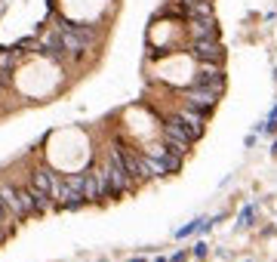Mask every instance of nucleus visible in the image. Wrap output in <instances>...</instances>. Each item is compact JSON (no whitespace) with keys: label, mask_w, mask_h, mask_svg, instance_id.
<instances>
[{"label":"nucleus","mask_w":277,"mask_h":262,"mask_svg":"<svg viewBox=\"0 0 277 262\" xmlns=\"http://www.w3.org/2000/svg\"><path fill=\"white\" fill-rule=\"evenodd\" d=\"M191 87H204V90H213L216 96H222L225 93V68H222V62H201Z\"/></svg>","instance_id":"7ed1b4c3"},{"label":"nucleus","mask_w":277,"mask_h":262,"mask_svg":"<svg viewBox=\"0 0 277 262\" xmlns=\"http://www.w3.org/2000/svg\"><path fill=\"white\" fill-rule=\"evenodd\" d=\"M188 28V37L191 41H219V22H216V16L213 19H188L185 22Z\"/></svg>","instance_id":"423d86ee"},{"label":"nucleus","mask_w":277,"mask_h":262,"mask_svg":"<svg viewBox=\"0 0 277 262\" xmlns=\"http://www.w3.org/2000/svg\"><path fill=\"white\" fill-rule=\"evenodd\" d=\"M201 222H204V219H194V222H188V226H182V229L176 232V238L182 241V238H191L194 232H201Z\"/></svg>","instance_id":"9b49d317"},{"label":"nucleus","mask_w":277,"mask_h":262,"mask_svg":"<svg viewBox=\"0 0 277 262\" xmlns=\"http://www.w3.org/2000/svg\"><path fill=\"white\" fill-rule=\"evenodd\" d=\"M87 201H84V195H81V189H74L71 182H65L62 185V195H59V201H56V207H65V210H81Z\"/></svg>","instance_id":"1a4fd4ad"},{"label":"nucleus","mask_w":277,"mask_h":262,"mask_svg":"<svg viewBox=\"0 0 277 262\" xmlns=\"http://www.w3.org/2000/svg\"><path fill=\"white\" fill-rule=\"evenodd\" d=\"M102 167H105V176H108V182H111V192H114V198H121V195L133 192V185H136V182L130 179V173H127V167H124L121 155H117V148H111V152L105 155Z\"/></svg>","instance_id":"f257e3e1"},{"label":"nucleus","mask_w":277,"mask_h":262,"mask_svg":"<svg viewBox=\"0 0 277 262\" xmlns=\"http://www.w3.org/2000/svg\"><path fill=\"white\" fill-rule=\"evenodd\" d=\"M207 253H210V247H207L204 241H201V244H197V247H194V256H197V259H204Z\"/></svg>","instance_id":"f8f14e48"},{"label":"nucleus","mask_w":277,"mask_h":262,"mask_svg":"<svg viewBox=\"0 0 277 262\" xmlns=\"http://www.w3.org/2000/svg\"><path fill=\"white\" fill-rule=\"evenodd\" d=\"M81 192H84V201L87 204H102V185H99V164H90L87 173H84V185H81Z\"/></svg>","instance_id":"0eeeda50"},{"label":"nucleus","mask_w":277,"mask_h":262,"mask_svg":"<svg viewBox=\"0 0 277 262\" xmlns=\"http://www.w3.org/2000/svg\"><path fill=\"white\" fill-rule=\"evenodd\" d=\"M185 259H188V253H185V250H179V253H176V256H173L170 262H185Z\"/></svg>","instance_id":"ddd939ff"},{"label":"nucleus","mask_w":277,"mask_h":262,"mask_svg":"<svg viewBox=\"0 0 277 262\" xmlns=\"http://www.w3.org/2000/svg\"><path fill=\"white\" fill-rule=\"evenodd\" d=\"M176 115H179V121L188 127V133H191L194 142L204 136V130H207V115H201V111H194V108H185V105L176 111Z\"/></svg>","instance_id":"6e6552de"},{"label":"nucleus","mask_w":277,"mask_h":262,"mask_svg":"<svg viewBox=\"0 0 277 262\" xmlns=\"http://www.w3.org/2000/svg\"><path fill=\"white\" fill-rule=\"evenodd\" d=\"M188 50L197 62H225V47L219 41H191Z\"/></svg>","instance_id":"39448f33"},{"label":"nucleus","mask_w":277,"mask_h":262,"mask_svg":"<svg viewBox=\"0 0 277 262\" xmlns=\"http://www.w3.org/2000/svg\"><path fill=\"white\" fill-rule=\"evenodd\" d=\"M154 262H170V259H164V256H157V259H154Z\"/></svg>","instance_id":"4468645a"},{"label":"nucleus","mask_w":277,"mask_h":262,"mask_svg":"<svg viewBox=\"0 0 277 262\" xmlns=\"http://www.w3.org/2000/svg\"><path fill=\"white\" fill-rule=\"evenodd\" d=\"M253 216H256V204H247V207L241 210V216H237V226H241V229L253 226Z\"/></svg>","instance_id":"9d476101"},{"label":"nucleus","mask_w":277,"mask_h":262,"mask_svg":"<svg viewBox=\"0 0 277 262\" xmlns=\"http://www.w3.org/2000/svg\"><path fill=\"white\" fill-rule=\"evenodd\" d=\"M216 102H219V96L213 90H204V87H188V90H182V105L201 111V115H210V111L216 108Z\"/></svg>","instance_id":"20e7f679"},{"label":"nucleus","mask_w":277,"mask_h":262,"mask_svg":"<svg viewBox=\"0 0 277 262\" xmlns=\"http://www.w3.org/2000/svg\"><path fill=\"white\" fill-rule=\"evenodd\" d=\"M130 262H145V259H142V256H136V259H130Z\"/></svg>","instance_id":"2eb2a0df"},{"label":"nucleus","mask_w":277,"mask_h":262,"mask_svg":"<svg viewBox=\"0 0 277 262\" xmlns=\"http://www.w3.org/2000/svg\"><path fill=\"white\" fill-rule=\"evenodd\" d=\"M0 204H4V210H10L16 219H28L34 216V207H31V198L25 189H13V185H0Z\"/></svg>","instance_id":"f03ea898"}]
</instances>
